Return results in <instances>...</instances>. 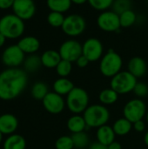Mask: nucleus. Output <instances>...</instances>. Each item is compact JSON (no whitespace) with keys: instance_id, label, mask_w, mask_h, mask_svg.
<instances>
[{"instance_id":"nucleus-38","label":"nucleus","mask_w":148,"mask_h":149,"mask_svg":"<svg viewBox=\"0 0 148 149\" xmlns=\"http://www.w3.org/2000/svg\"><path fill=\"white\" fill-rule=\"evenodd\" d=\"M15 0H0V10H8L12 8Z\"/></svg>"},{"instance_id":"nucleus-9","label":"nucleus","mask_w":148,"mask_h":149,"mask_svg":"<svg viewBox=\"0 0 148 149\" xmlns=\"http://www.w3.org/2000/svg\"><path fill=\"white\" fill-rule=\"evenodd\" d=\"M24 59L25 54L17 45H11L6 47L1 56L2 63L8 68H17L24 64Z\"/></svg>"},{"instance_id":"nucleus-29","label":"nucleus","mask_w":148,"mask_h":149,"mask_svg":"<svg viewBox=\"0 0 148 149\" xmlns=\"http://www.w3.org/2000/svg\"><path fill=\"white\" fill-rule=\"evenodd\" d=\"M72 139L73 141L74 148L79 149H82L86 148L89 145L90 139L88 134L84 131L77 134H72Z\"/></svg>"},{"instance_id":"nucleus-21","label":"nucleus","mask_w":148,"mask_h":149,"mask_svg":"<svg viewBox=\"0 0 148 149\" xmlns=\"http://www.w3.org/2000/svg\"><path fill=\"white\" fill-rule=\"evenodd\" d=\"M74 87L73 83L67 78H59L53 83V91L61 96L67 95Z\"/></svg>"},{"instance_id":"nucleus-33","label":"nucleus","mask_w":148,"mask_h":149,"mask_svg":"<svg viewBox=\"0 0 148 149\" xmlns=\"http://www.w3.org/2000/svg\"><path fill=\"white\" fill-rule=\"evenodd\" d=\"M112 7H113V10L120 15L122 12L131 9L132 1L131 0H114Z\"/></svg>"},{"instance_id":"nucleus-31","label":"nucleus","mask_w":148,"mask_h":149,"mask_svg":"<svg viewBox=\"0 0 148 149\" xmlns=\"http://www.w3.org/2000/svg\"><path fill=\"white\" fill-rule=\"evenodd\" d=\"M72 70V62L62 59L56 67V72L60 78H67Z\"/></svg>"},{"instance_id":"nucleus-40","label":"nucleus","mask_w":148,"mask_h":149,"mask_svg":"<svg viewBox=\"0 0 148 149\" xmlns=\"http://www.w3.org/2000/svg\"><path fill=\"white\" fill-rule=\"evenodd\" d=\"M107 148H108V149H122L121 145L118 141H115L113 142H112L110 145H108Z\"/></svg>"},{"instance_id":"nucleus-8","label":"nucleus","mask_w":148,"mask_h":149,"mask_svg":"<svg viewBox=\"0 0 148 149\" xmlns=\"http://www.w3.org/2000/svg\"><path fill=\"white\" fill-rule=\"evenodd\" d=\"M147 107L140 99H133L129 100L123 108V115L133 124L138 120H141L147 114Z\"/></svg>"},{"instance_id":"nucleus-30","label":"nucleus","mask_w":148,"mask_h":149,"mask_svg":"<svg viewBox=\"0 0 148 149\" xmlns=\"http://www.w3.org/2000/svg\"><path fill=\"white\" fill-rule=\"evenodd\" d=\"M65 18V17L63 13L51 11L47 16V22L53 28H61L64 24Z\"/></svg>"},{"instance_id":"nucleus-20","label":"nucleus","mask_w":148,"mask_h":149,"mask_svg":"<svg viewBox=\"0 0 148 149\" xmlns=\"http://www.w3.org/2000/svg\"><path fill=\"white\" fill-rule=\"evenodd\" d=\"M66 126L68 130L72 134L84 132L87 128V125L83 115H79V114H74L71 116L67 120Z\"/></svg>"},{"instance_id":"nucleus-25","label":"nucleus","mask_w":148,"mask_h":149,"mask_svg":"<svg viewBox=\"0 0 148 149\" xmlns=\"http://www.w3.org/2000/svg\"><path fill=\"white\" fill-rule=\"evenodd\" d=\"M23 65H24V68L25 72H35L42 66L41 57L36 54H31L25 58Z\"/></svg>"},{"instance_id":"nucleus-35","label":"nucleus","mask_w":148,"mask_h":149,"mask_svg":"<svg viewBox=\"0 0 148 149\" xmlns=\"http://www.w3.org/2000/svg\"><path fill=\"white\" fill-rule=\"evenodd\" d=\"M133 92L139 98H145L148 95V86L144 82H137Z\"/></svg>"},{"instance_id":"nucleus-34","label":"nucleus","mask_w":148,"mask_h":149,"mask_svg":"<svg viewBox=\"0 0 148 149\" xmlns=\"http://www.w3.org/2000/svg\"><path fill=\"white\" fill-rule=\"evenodd\" d=\"M56 149H72L74 148L72 136H61L55 142Z\"/></svg>"},{"instance_id":"nucleus-6","label":"nucleus","mask_w":148,"mask_h":149,"mask_svg":"<svg viewBox=\"0 0 148 149\" xmlns=\"http://www.w3.org/2000/svg\"><path fill=\"white\" fill-rule=\"evenodd\" d=\"M137 82V78L128 71H121L112 78L110 86L119 95H124L133 92Z\"/></svg>"},{"instance_id":"nucleus-22","label":"nucleus","mask_w":148,"mask_h":149,"mask_svg":"<svg viewBox=\"0 0 148 149\" xmlns=\"http://www.w3.org/2000/svg\"><path fill=\"white\" fill-rule=\"evenodd\" d=\"M3 147V149H25L26 141L22 135L13 134L5 139Z\"/></svg>"},{"instance_id":"nucleus-12","label":"nucleus","mask_w":148,"mask_h":149,"mask_svg":"<svg viewBox=\"0 0 148 149\" xmlns=\"http://www.w3.org/2000/svg\"><path fill=\"white\" fill-rule=\"evenodd\" d=\"M82 52L90 62H96L103 57L104 47L99 39L90 38L82 45Z\"/></svg>"},{"instance_id":"nucleus-27","label":"nucleus","mask_w":148,"mask_h":149,"mask_svg":"<svg viewBox=\"0 0 148 149\" xmlns=\"http://www.w3.org/2000/svg\"><path fill=\"white\" fill-rule=\"evenodd\" d=\"M49 89L45 83L44 82H36L31 90V96L37 100H43V99L48 94Z\"/></svg>"},{"instance_id":"nucleus-42","label":"nucleus","mask_w":148,"mask_h":149,"mask_svg":"<svg viewBox=\"0 0 148 149\" xmlns=\"http://www.w3.org/2000/svg\"><path fill=\"white\" fill-rule=\"evenodd\" d=\"M72 3H75V4H78V5H81V4H84L85 3H87L88 0H71Z\"/></svg>"},{"instance_id":"nucleus-41","label":"nucleus","mask_w":148,"mask_h":149,"mask_svg":"<svg viewBox=\"0 0 148 149\" xmlns=\"http://www.w3.org/2000/svg\"><path fill=\"white\" fill-rule=\"evenodd\" d=\"M6 38L3 35V34H1L0 33V48H2L3 45H4V44H5V42H6Z\"/></svg>"},{"instance_id":"nucleus-10","label":"nucleus","mask_w":148,"mask_h":149,"mask_svg":"<svg viewBox=\"0 0 148 149\" xmlns=\"http://www.w3.org/2000/svg\"><path fill=\"white\" fill-rule=\"evenodd\" d=\"M97 24L100 30L106 32H115L121 28L120 15L113 10L102 11L97 17Z\"/></svg>"},{"instance_id":"nucleus-1","label":"nucleus","mask_w":148,"mask_h":149,"mask_svg":"<svg viewBox=\"0 0 148 149\" xmlns=\"http://www.w3.org/2000/svg\"><path fill=\"white\" fill-rule=\"evenodd\" d=\"M28 76L20 68H7L0 72V100H11L19 96L25 89Z\"/></svg>"},{"instance_id":"nucleus-4","label":"nucleus","mask_w":148,"mask_h":149,"mask_svg":"<svg viewBox=\"0 0 148 149\" xmlns=\"http://www.w3.org/2000/svg\"><path fill=\"white\" fill-rule=\"evenodd\" d=\"M88 93L81 87H74L67 95L65 99L66 107L74 114L83 113L89 107Z\"/></svg>"},{"instance_id":"nucleus-45","label":"nucleus","mask_w":148,"mask_h":149,"mask_svg":"<svg viewBox=\"0 0 148 149\" xmlns=\"http://www.w3.org/2000/svg\"><path fill=\"white\" fill-rule=\"evenodd\" d=\"M146 120H147V122L148 124V111L147 112V114H146Z\"/></svg>"},{"instance_id":"nucleus-26","label":"nucleus","mask_w":148,"mask_h":149,"mask_svg":"<svg viewBox=\"0 0 148 149\" xmlns=\"http://www.w3.org/2000/svg\"><path fill=\"white\" fill-rule=\"evenodd\" d=\"M99 101L104 106L113 105L115 102H117V100L119 99V94H118V93H116L113 89H112L110 87V88L102 90L99 95Z\"/></svg>"},{"instance_id":"nucleus-11","label":"nucleus","mask_w":148,"mask_h":149,"mask_svg":"<svg viewBox=\"0 0 148 149\" xmlns=\"http://www.w3.org/2000/svg\"><path fill=\"white\" fill-rule=\"evenodd\" d=\"M58 52L62 59L76 62L77 59L83 54L82 52V45L76 39H68L65 40L59 47Z\"/></svg>"},{"instance_id":"nucleus-44","label":"nucleus","mask_w":148,"mask_h":149,"mask_svg":"<svg viewBox=\"0 0 148 149\" xmlns=\"http://www.w3.org/2000/svg\"><path fill=\"white\" fill-rule=\"evenodd\" d=\"M3 134L1 133V131H0V144H1V142L3 141Z\"/></svg>"},{"instance_id":"nucleus-36","label":"nucleus","mask_w":148,"mask_h":149,"mask_svg":"<svg viewBox=\"0 0 148 149\" xmlns=\"http://www.w3.org/2000/svg\"><path fill=\"white\" fill-rule=\"evenodd\" d=\"M76 65L79 67V68H85L88 65V64L90 63V61L88 60L87 58H85L83 54L77 59V61L75 62Z\"/></svg>"},{"instance_id":"nucleus-43","label":"nucleus","mask_w":148,"mask_h":149,"mask_svg":"<svg viewBox=\"0 0 148 149\" xmlns=\"http://www.w3.org/2000/svg\"><path fill=\"white\" fill-rule=\"evenodd\" d=\"M144 142H145V144L148 147V131L146 133V134L144 136Z\"/></svg>"},{"instance_id":"nucleus-32","label":"nucleus","mask_w":148,"mask_h":149,"mask_svg":"<svg viewBox=\"0 0 148 149\" xmlns=\"http://www.w3.org/2000/svg\"><path fill=\"white\" fill-rule=\"evenodd\" d=\"M114 0H88L87 3L92 8L97 10L105 11L112 7Z\"/></svg>"},{"instance_id":"nucleus-16","label":"nucleus","mask_w":148,"mask_h":149,"mask_svg":"<svg viewBox=\"0 0 148 149\" xmlns=\"http://www.w3.org/2000/svg\"><path fill=\"white\" fill-rule=\"evenodd\" d=\"M19 48L24 52V54H35L40 48L39 40L33 36H25L21 38L17 44Z\"/></svg>"},{"instance_id":"nucleus-23","label":"nucleus","mask_w":148,"mask_h":149,"mask_svg":"<svg viewBox=\"0 0 148 149\" xmlns=\"http://www.w3.org/2000/svg\"><path fill=\"white\" fill-rule=\"evenodd\" d=\"M113 128V131L116 135L125 136L127 134H129L130 131L132 130L133 123L131 121H129L127 119H126L125 117H123V118L117 120L114 122Z\"/></svg>"},{"instance_id":"nucleus-37","label":"nucleus","mask_w":148,"mask_h":149,"mask_svg":"<svg viewBox=\"0 0 148 149\" xmlns=\"http://www.w3.org/2000/svg\"><path fill=\"white\" fill-rule=\"evenodd\" d=\"M133 129L135 131H137L139 133H141L146 129V122L143 121V120H138V121H136V122H134L133 124Z\"/></svg>"},{"instance_id":"nucleus-24","label":"nucleus","mask_w":148,"mask_h":149,"mask_svg":"<svg viewBox=\"0 0 148 149\" xmlns=\"http://www.w3.org/2000/svg\"><path fill=\"white\" fill-rule=\"evenodd\" d=\"M71 0H46V5L51 11L65 13L72 7Z\"/></svg>"},{"instance_id":"nucleus-39","label":"nucleus","mask_w":148,"mask_h":149,"mask_svg":"<svg viewBox=\"0 0 148 149\" xmlns=\"http://www.w3.org/2000/svg\"><path fill=\"white\" fill-rule=\"evenodd\" d=\"M89 149H108V148H107V146H106L99 141H95L90 145Z\"/></svg>"},{"instance_id":"nucleus-15","label":"nucleus","mask_w":148,"mask_h":149,"mask_svg":"<svg viewBox=\"0 0 148 149\" xmlns=\"http://www.w3.org/2000/svg\"><path fill=\"white\" fill-rule=\"evenodd\" d=\"M18 127V120L11 113L0 115V131L4 135L13 134Z\"/></svg>"},{"instance_id":"nucleus-5","label":"nucleus","mask_w":148,"mask_h":149,"mask_svg":"<svg viewBox=\"0 0 148 149\" xmlns=\"http://www.w3.org/2000/svg\"><path fill=\"white\" fill-rule=\"evenodd\" d=\"M123 66V60L121 56L110 49L100 59L99 71L105 77L113 78L120 72Z\"/></svg>"},{"instance_id":"nucleus-18","label":"nucleus","mask_w":148,"mask_h":149,"mask_svg":"<svg viewBox=\"0 0 148 149\" xmlns=\"http://www.w3.org/2000/svg\"><path fill=\"white\" fill-rule=\"evenodd\" d=\"M115 133L113 131V127L106 125H104L97 129L96 132V137H97V141L108 146L112 142L115 141Z\"/></svg>"},{"instance_id":"nucleus-19","label":"nucleus","mask_w":148,"mask_h":149,"mask_svg":"<svg viewBox=\"0 0 148 149\" xmlns=\"http://www.w3.org/2000/svg\"><path fill=\"white\" fill-rule=\"evenodd\" d=\"M42 65L46 68H56L58 63L62 60V58L58 51L55 50H47L40 56Z\"/></svg>"},{"instance_id":"nucleus-13","label":"nucleus","mask_w":148,"mask_h":149,"mask_svg":"<svg viewBox=\"0 0 148 149\" xmlns=\"http://www.w3.org/2000/svg\"><path fill=\"white\" fill-rule=\"evenodd\" d=\"M11 9L13 13L24 21L32 18L37 10L34 0H15Z\"/></svg>"},{"instance_id":"nucleus-7","label":"nucleus","mask_w":148,"mask_h":149,"mask_svg":"<svg viewBox=\"0 0 148 149\" xmlns=\"http://www.w3.org/2000/svg\"><path fill=\"white\" fill-rule=\"evenodd\" d=\"M86 28L85 19L79 14H71L65 17L61 27L63 32L71 38L80 36Z\"/></svg>"},{"instance_id":"nucleus-28","label":"nucleus","mask_w":148,"mask_h":149,"mask_svg":"<svg viewBox=\"0 0 148 149\" xmlns=\"http://www.w3.org/2000/svg\"><path fill=\"white\" fill-rule=\"evenodd\" d=\"M137 20L136 13L132 10H127L120 14V21L121 28H129L135 24Z\"/></svg>"},{"instance_id":"nucleus-14","label":"nucleus","mask_w":148,"mask_h":149,"mask_svg":"<svg viewBox=\"0 0 148 149\" xmlns=\"http://www.w3.org/2000/svg\"><path fill=\"white\" fill-rule=\"evenodd\" d=\"M44 109L51 114H58L63 112L65 105V100L63 96L55 92H49L42 100Z\"/></svg>"},{"instance_id":"nucleus-3","label":"nucleus","mask_w":148,"mask_h":149,"mask_svg":"<svg viewBox=\"0 0 148 149\" xmlns=\"http://www.w3.org/2000/svg\"><path fill=\"white\" fill-rule=\"evenodd\" d=\"M87 127L99 128L106 125L110 120V112L104 105L94 104L89 106L83 113Z\"/></svg>"},{"instance_id":"nucleus-2","label":"nucleus","mask_w":148,"mask_h":149,"mask_svg":"<svg viewBox=\"0 0 148 149\" xmlns=\"http://www.w3.org/2000/svg\"><path fill=\"white\" fill-rule=\"evenodd\" d=\"M24 31V21L14 13L4 15L0 18V33L7 39L19 38L23 36Z\"/></svg>"},{"instance_id":"nucleus-17","label":"nucleus","mask_w":148,"mask_h":149,"mask_svg":"<svg viewBox=\"0 0 148 149\" xmlns=\"http://www.w3.org/2000/svg\"><path fill=\"white\" fill-rule=\"evenodd\" d=\"M128 72L135 78L143 77L147 71V65L144 58L140 57H133L128 62Z\"/></svg>"}]
</instances>
